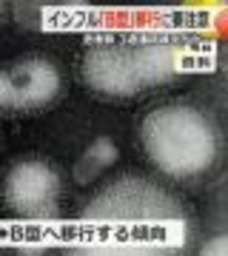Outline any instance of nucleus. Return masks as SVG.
Instances as JSON below:
<instances>
[{
    "mask_svg": "<svg viewBox=\"0 0 228 256\" xmlns=\"http://www.w3.org/2000/svg\"><path fill=\"white\" fill-rule=\"evenodd\" d=\"M80 228V254H177L194 236L188 210L143 180H123L100 194Z\"/></svg>",
    "mask_w": 228,
    "mask_h": 256,
    "instance_id": "1",
    "label": "nucleus"
},
{
    "mask_svg": "<svg viewBox=\"0 0 228 256\" xmlns=\"http://www.w3.org/2000/svg\"><path fill=\"white\" fill-rule=\"evenodd\" d=\"M214 68V57L194 46L174 43H123L97 46L83 63L89 88L109 97H134L151 86H165L185 72Z\"/></svg>",
    "mask_w": 228,
    "mask_h": 256,
    "instance_id": "2",
    "label": "nucleus"
},
{
    "mask_svg": "<svg viewBox=\"0 0 228 256\" xmlns=\"http://www.w3.org/2000/svg\"><path fill=\"white\" fill-rule=\"evenodd\" d=\"M143 142L160 171L182 180L205 174L219 156L217 126L188 106L151 111L143 122Z\"/></svg>",
    "mask_w": 228,
    "mask_h": 256,
    "instance_id": "3",
    "label": "nucleus"
},
{
    "mask_svg": "<svg viewBox=\"0 0 228 256\" xmlns=\"http://www.w3.org/2000/svg\"><path fill=\"white\" fill-rule=\"evenodd\" d=\"M57 194H60V176L52 165L40 160L18 162L6 176V202L15 214L26 216L29 222H55Z\"/></svg>",
    "mask_w": 228,
    "mask_h": 256,
    "instance_id": "4",
    "label": "nucleus"
},
{
    "mask_svg": "<svg viewBox=\"0 0 228 256\" xmlns=\"http://www.w3.org/2000/svg\"><path fill=\"white\" fill-rule=\"evenodd\" d=\"M12 108H43L60 94V72L46 57H29L6 68Z\"/></svg>",
    "mask_w": 228,
    "mask_h": 256,
    "instance_id": "5",
    "label": "nucleus"
},
{
    "mask_svg": "<svg viewBox=\"0 0 228 256\" xmlns=\"http://www.w3.org/2000/svg\"><path fill=\"white\" fill-rule=\"evenodd\" d=\"M117 162V146L111 142L109 137H100L91 142V148L80 156V162L74 165V180L80 185L91 182L97 174H103L109 165Z\"/></svg>",
    "mask_w": 228,
    "mask_h": 256,
    "instance_id": "6",
    "label": "nucleus"
},
{
    "mask_svg": "<svg viewBox=\"0 0 228 256\" xmlns=\"http://www.w3.org/2000/svg\"><path fill=\"white\" fill-rule=\"evenodd\" d=\"M100 14L80 6H46L43 9V26L49 28H83L89 23H97Z\"/></svg>",
    "mask_w": 228,
    "mask_h": 256,
    "instance_id": "7",
    "label": "nucleus"
},
{
    "mask_svg": "<svg viewBox=\"0 0 228 256\" xmlns=\"http://www.w3.org/2000/svg\"><path fill=\"white\" fill-rule=\"evenodd\" d=\"M202 254L208 256H225L228 254V236H214L211 242L202 245Z\"/></svg>",
    "mask_w": 228,
    "mask_h": 256,
    "instance_id": "8",
    "label": "nucleus"
},
{
    "mask_svg": "<svg viewBox=\"0 0 228 256\" xmlns=\"http://www.w3.org/2000/svg\"><path fill=\"white\" fill-rule=\"evenodd\" d=\"M0 108H12V102H9V80H6V68H0Z\"/></svg>",
    "mask_w": 228,
    "mask_h": 256,
    "instance_id": "9",
    "label": "nucleus"
}]
</instances>
